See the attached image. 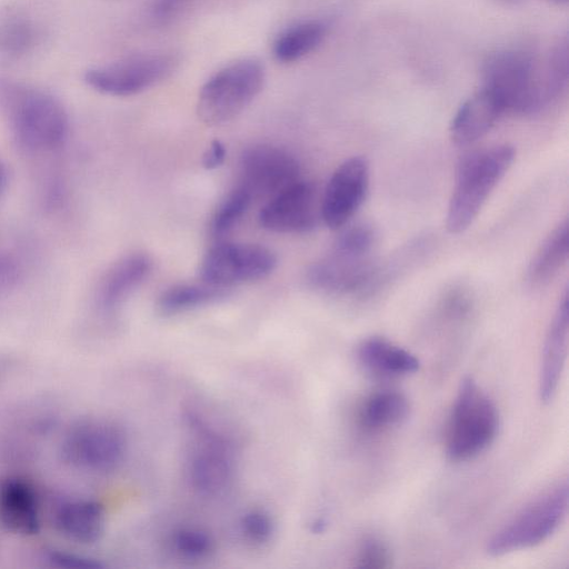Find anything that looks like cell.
Here are the masks:
<instances>
[{"label": "cell", "instance_id": "obj_1", "mask_svg": "<svg viewBox=\"0 0 569 569\" xmlns=\"http://www.w3.org/2000/svg\"><path fill=\"white\" fill-rule=\"evenodd\" d=\"M0 106L18 142L33 151L59 148L69 131L68 114L52 94L14 80H0Z\"/></svg>", "mask_w": 569, "mask_h": 569}, {"label": "cell", "instance_id": "obj_2", "mask_svg": "<svg viewBox=\"0 0 569 569\" xmlns=\"http://www.w3.org/2000/svg\"><path fill=\"white\" fill-rule=\"evenodd\" d=\"M499 100L505 111L535 113L555 99L545 58L536 59L519 50H503L485 64L483 86Z\"/></svg>", "mask_w": 569, "mask_h": 569}, {"label": "cell", "instance_id": "obj_3", "mask_svg": "<svg viewBox=\"0 0 569 569\" xmlns=\"http://www.w3.org/2000/svg\"><path fill=\"white\" fill-rule=\"evenodd\" d=\"M515 148L498 144L465 156L458 164L446 226L451 233L465 231L515 159Z\"/></svg>", "mask_w": 569, "mask_h": 569}, {"label": "cell", "instance_id": "obj_4", "mask_svg": "<svg viewBox=\"0 0 569 569\" xmlns=\"http://www.w3.org/2000/svg\"><path fill=\"white\" fill-rule=\"evenodd\" d=\"M264 79V67L256 58L237 59L220 68L199 91V119L207 126L232 120L259 94Z\"/></svg>", "mask_w": 569, "mask_h": 569}, {"label": "cell", "instance_id": "obj_5", "mask_svg": "<svg viewBox=\"0 0 569 569\" xmlns=\"http://www.w3.org/2000/svg\"><path fill=\"white\" fill-rule=\"evenodd\" d=\"M499 426V413L493 401L471 377L465 378L450 415L448 457L453 461H466L478 456L493 442Z\"/></svg>", "mask_w": 569, "mask_h": 569}, {"label": "cell", "instance_id": "obj_6", "mask_svg": "<svg viewBox=\"0 0 569 569\" xmlns=\"http://www.w3.org/2000/svg\"><path fill=\"white\" fill-rule=\"evenodd\" d=\"M568 499L567 481L542 492L490 538L487 552L498 557L546 541L563 522Z\"/></svg>", "mask_w": 569, "mask_h": 569}, {"label": "cell", "instance_id": "obj_7", "mask_svg": "<svg viewBox=\"0 0 569 569\" xmlns=\"http://www.w3.org/2000/svg\"><path fill=\"white\" fill-rule=\"evenodd\" d=\"M187 419L196 438L187 460L188 482L200 496H220L236 476L231 441L198 413H189Z\"/></svg>", "mask_w": 569, "mask_h": 569}, {"label": "cell", "instance_id": "obj_8", "mask_svg": "<svg viewBox=\"0 0 569 569\" xmlns=\"http://www.w3.org/2000/svg\"><path fill=\"white\" fill-rule=\"evenodd\" d=\"M178 64L171 52H146L90 68L84 81L93 90L113 97L134 96L169 77Z\"/></svg>", "mask_w": 569, "mask_h": 569}, {"label": "cell", "instance_id": "obj_9", "mask_svg": "<svg viewBox=\"0 0 569 569\" xmlns=\"http://www.w3.org/2000/svg\"><path fill=\"white\" fill-rule=\"evenodd\" d=\"M127 440L116 423L102 419H82L67 431L61 452L71 466L88 471H109L123 459Z\"/></svg>", "mask_w": 569, "mask_h": 569}, {"label": "cell", "instance_id": "obj_10", "mask_svg": "<svg viewBox=\"0 0 569 569\" xmlns=\"http://www.w3.org/2000/svg\"><path fill=\"white\" fill-rule=\"evenodd\" d=\"M277 266L274 253L254 243L223 242L211 247L200 263L202 283L228 289L263 279Z\"/></svg>", "mask_w": 569, "mask_h": 569}, {"label": "cell", "instance_id": "obj_11", "mask_svg": "<svg viewBox=\"0 0 569 569\" xmlns=\"http://www.w3.org/2000/svg\"><path fill=\"white\" fill-rule=\"evenodd\" d=\"M300 180L298 160L288 150L267 143L244 149L239 159V184L252 199H270Z\"/></svg>", "mask_w": 569, "mask_h": 569}, {"label": "cell", "instance_id": "obj_12", "mask_svg": "<svg viewBox=\"0 0 569 569\" xmlns=\"http://www.w3.org/2000/svg\"><path fill=\"white\" fill-rule=\"evenodd\" d=\"M369 163L365 157L345 160L326 187L321 216L330 229L345 226L361 207L369 188Z\"/></svg>", "mask_w": 569, "mask_h": 569}, {"label": "cell", "instance_id": "obj_13", "mask_svg": "<svg viewBox=\"0 0 569 569\" xmlns=\"http://www.w3.org/2000/svg\"><path fill=\"white\" fill-rule=\"evenodd\" d=\"M376 266L371 253H359L332 246L327 256L311 266L309 282L317 289L337 295L362 291L373 280Z\"/></svg>", "mask_w": 569, "mask_h": 569}, {"label": "cell", "instance_id": "obj_14", "mask_svg": "<svg viewBox=\"0 0 569 569\" xmlns=\"http://www.w3.org/2000/svg\"><path fill=\"white\" fill-rule=\"evenodd\" d=\"M258 220L263 229L278 233L311 230L317 222L313 186L298 180L268 199L259 212Z\"/></svg>", "mask_w": 569, "mask_h": 569}, {"label": "cell", "instance_id": "obj_15", "mask_svg": "<svg viewBox=\"0 0 569 569\" xmlns=\"http://www.w3.org/2000/svg\"><path fill=\"white\" fill-rule=\"evenodd\" d=\"M568 328V291L566 289L550 322L543 343L539 377V397L542 402L551 401L558 389L567 358Z\"/></svg>", "mask_w": 569, "mask_h": 569}, {"label": "cell", "instance_id": "obj_16", "mask_svg": "<svg viewBox=\"0 0 569 569\" xmlns=\"http://www.w3.org/2000/svg\"><path fill=\"white\" fill-rule=\"evenodd\" d=\"M505 112L499 100L482 87L457 110L450 124V137L456 144L467 146L483 137Z\"/></svg>", "mask_w": 569, "mask_h": 569}, {"label": "cell", "instance_id": "obj_17", "mask_svg": "<svg viewBox=\"0 0 569 569\" xmlns=\"http://www.w3.org/2000/svg\"><path fill=\"white\" fill-rule=\"evenodd\" d=\"M0 521L14 533L30 536L39 531L38 498L29 482L9 478L0 485Z\"/></svg>", "mask_w": 569, "mask_h": 569}, {"label": "cell", "instance_id": "obj_18", "mask_svg": "<svg viewBox=\"0 0 569 569\" xmlns=\"http://www.w3.org/2000/svg\"><path fill=\"white\" fill-rule=\"evenodd\" d=\"M151 260L144 253H132L116 262L98 289V302L106 311L116 309L151 271Z\"/></svg>", "mask_w": 569, "mask_h": 569}, {"label": "cell", "instance_id": "obj_19", "mask_svg": "<svg viewBox=\"0 0 569 569\" xmlns=\"http://www.w3.org/2000/svg\"><path fill=\"white\" fill-rule=\"evenodd\" d=\"M54 525L64 537L81 543H92L102 535L104 511L94 500H67L58 506Z\"/></svg>", "mask_w": 569, "mask_h": 569}, {"label": "cell", "instance_id": "obj_20", "mask_svg": "<svg viewBox=\"0 0 569 569\" xmlns=\"http://www.w3.org/2000/svg\"><path fill=\"white\" fill-rule=\"evenodd\" d=\"M360 363L383 377H401L419 370L420 361L410 351L381 337L365 339L357 349Z\"/></svg>", "mask_w": 569, "mask_h": 569}, {"label": "cell", "instance_id": "obj_21", "mask_svg": "<svg viewBox=\"0 0 569 569\" xmlns=\"http://www.w3.org/2000/svg\"><path fill=\"white\" fill-rule=\"evenodd\" d=\"M327 24L318 19H308L283 29L272 43L277 61L291 63L312 52L325 39Z\"/></svg>", "mask_w": 569, "mask_h": 569}, {"label": "cell", "instance_id": "obj_22", "mask_svg": "<svg viewBox=\"0 0 569 569\" xmlns=\"http://www.w3.org/2000/svg\"><path fill=\"white\" fill-rule=\"evenodd\" d=\"M568 220L560 222L533 254L527 269V281L532 287L548 283L568 258Z\"/></svg>", "mask_w": 569, "mask_h": 569}, {"label": "cell", "instance_id": "obj_23", "mask_svg": "<svg viewBox=\"0 0 569 569\" xmlns=\"http://www.w3.org/2000/svg\"><path fill=\"white\" fill-rule=\"evenodd\" d=\"M409 415L407 398L396 390H380L363 402L359 419L369 430H382L403 422Z\"/></svg>", "mask_w": 569, "mask_h": 569}, {"label": "cell", "instance_id": "obj_24", "mask_svg": "<svg viewBox=\"0 0 569 569\" xmlns=\"http://www.w3.org/2000/svg\"><path fill=\"white\" fill-rule=\"evenodd\" d=\"M228 296V289L200 284H176L164 290L158 298L157 309L162 316L181 312L216 302Z\"/></svg>", "mask_w": 569, "mask_h": 569}, {"label": "cell", "instance_id": "obj_25", "mask_svg": "<svg viewBox=\"0 0 569 569\" xmlns=\"http://www.w3.org/2000/svg\"><path fill=\"white\" fill-rule=\"evenodd\" d=\"M36 40L37 30L27 17L9 14L0 20V52L10 56L24 53Z\"/></svg>", "mask_w": 569, "mask_h": 569}, {"label": "cell", "instance_id": "obj_26", "mask_svg": "<svg viewBox=\"0 0 569 569\" xmlns=\"http://www.w3.org/2000/svg\"><path fill=\"white\" fill-rule=\"evenodd\" d=\"M252 201L251 196L240 186H237L216 209L210 231L213 237L220 238L234 228L247 212Z\"/></svg>", "mask_w": 569, "mask_h": 569}, {"label": "cell", "instance_id": "obj_27", "mask_svg": "<svg viewBox=\"0 0 569 569\" xmlns=\"http://www.w3.org/2000/svg\"><path fill=\"white\" fill-rule=\"evenodd\" d=\"M171 549L187 560H201L214 550V541L209 532L196 527H182L170 537Z\"/></svg>", "mask_w": 569, "mask_h": 569}, {"label": "cell", "instance_id": "obj_28", "mask_svg": "<svg viewBox=\"0 0 569 569\" xmlns=\"http://www.w3.org/2000/svg\"><path fill=\"white\" fill-rule=\"evenodd\" d=\"M240 531L249 542L263 545L274 532L273 520L264 510H249L240 519Z\"/></svg>", "mask_w": 569, "mask_h": 569}, {"label": "cell", "instance_id": "obj_29", "mask_svg": "<svg viewBox=\"0 0 569 569\" xmlns=\"http://www.w3.org/2000/svg\"><path fill=\"white\" fill-rule=\"evenodd\" d=\"M392 556L388 546L376 537H368L360 545L355 559V566L359 568H388L391 566Z\"/></svg>", "mask_w": 569, "mask_h": 569}, {"label": "cell", "instance_id": "obj_30", "mask_svg": "<svg viewBox=\"0 0 569 569\" xmlns=\"http://www.w3.org/2000/svg\"><path fill=\"white\" fill-rule=\"evenodd\" d=\"M49 560L59 567L71 569H94L100 568L102 565L94 559L86 558L74 553L63 551H50Z\"/></svg>", "mask_w": 569, "mask_h": 569}, {"label": "cell", "instance_id": "obj_31", "mask_svg": "<svg viewBox=\"0 0 569 569\" xmlns=\"http://www.w3.org/2000/svg\"><path fill=\"white\" fill-rule=\"evenodd\" d=\"M190 0H152L150 16L163 22L174 17Z\"/></svg>", "mask_w": 569, "mask_h": 569}, {"label": "cell", "instance_id": "obj_32", "mask_svg": "<svg viewBox=\"0 0 569 569\" xmlns=\"http://www.w3.org/2000/svg\"><path fill=\"white\" fill-rule=\"evenodd\" d=\"M19 279V268L16 261L0 251V293L8 291Z\"/></svg>", "mask_w": 569, "mask_h": 569}, {"label": "cell", "instance_id": "obj_33", "mask_svg": "<svg viewBox=\"0 0 569 569\" xmlns=\"http://www.w3.org/2000/svg\"><path fill=\"white\" fill-rule=\"evenodd\" d=\"M226 154L224 144L218 139L212 140L202 157L203 168L207 170L219 168L224 162Z\"/></svg>", "mask_w": 569, "mask_h": 569}, {"label": "cell", "instance_id": "obj_34", "mask_svg": "<svg viewBox=\"0 0 569 569\" xmlns=\"http://www.w3.org/2000/svg\"><path fill=\"white\" fill-rule=\"evenodd\" d=\"M8 183V169L4 162L0 160V196L4 191Z\"/></svg>", "mask_w": 569, "mask_h": 569}, {"label": "cell", "instance_id": "obj_35", "mask_svg": "<svg viewBox=\"0 0 569 569\" xmlns=\"http://www.w3.org/2000/svg\"><path fill=\"white\" fill-rule=\"evenodd\" d=\"M551 1L557 2V3H566V2H568V0H551Z\"/></svg>", "mask_w": 569, "mask_h": 569}, {"label": "cell", "instance_id": "obj_36", "mask_svg": "<svg viewBox=\"0 0 569 569\" xmlns=\"http://www.w3.org/2000/svg\"><path fill=\"white\" fill-rule=\"evenodd\" d=\"M505 1H516V0H505Z\"/></svg>", "mask_w": 569, "mask_h": 569}]
</instances>
